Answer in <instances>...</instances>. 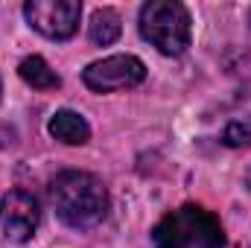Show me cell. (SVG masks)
Listing matches in <instances>:
<instances>
[{"instance_id":"10","label":"cell","mask_w":251,"mask_h":248,"mask_svg":"<svg viewBox=\"0 0 251 248\" xmlns=\"http://www.w3.org/2000/svg\"><path fill=\"white\" fill-rule=\"evenodd\" d=\"M222 143L231 149H251V117H237L225 125Z\"/></svg>"},{"instance_id":"7","label":"cell","mask_w":251,"mask_h":248,"mask_svg":"<svg viewBox=\"0 0 251 248\" xmlns=\"http://www.w3.org/2000/svg\"><path fill=\"white\" fill-rule=\"evenodd\" d=\"M47 131H50L56 140L67 143V146H85V143L91 140V125H88V120H85L79 111H70V108H59V111L50 117Z\"/></svg>"},{"instance_id":"2","label":"cell","mask_w":251,"mask_h":248,"mask_svg":"<svg viewBox=\"0 0 251 248\" xmlns=\"http://www.w3.org/2000/svg\"><path fill=\"white\" fill-rule=\"evenodd\" d=\"M152 248H225V228L201 204H181L152 228Z\"/></svg>"},{"instance_id":"4","label":"cell","mask_w":251,"mask_h":248,"mask_svg":"<svg viewBox=\"0 0 251 248\" xmlns=\"http://www.w3.org/2000/svg\"><path fill=\"white\" fill-rule=\"evenodd\" d=\"M146 79V64L131 53H117L105 56L100 62H91L82 70V82L94 94H114V91H128L137 88Z\"/></svg>"},{"instance_id":"3","label":"cell","mask_w":251,"mask_h":248,"mask_svg":"<svg viewBox=\"0 0 251 248\" xmlns=\"http://www.w3.org/2000/svg\"><path fill=\"white\" fill-rule=\"evenodd\" d=\"M137 29L164 56H181L193 38V21L184 3L176 0H149L140 6Z\"/></svg>"},{"instance_id":"11","label":"cell","mask_w":251,"mask_h":248,"mask_svg":"<svg viewBox=\"0 0 251 248\" xmlns=\"http://www.w3.org/2000/svg\"><path fill=\"white\" fill-rule=\"evenodd\" d=\"M249 24H251V12H249Z\"/></svg>"},{"instance_id":"1","label":"cell","mask_w":251,"mask_h":248,"mask_svg":"<svg viewBox=\"0 0 251 248\" xmlns=\"http://www.w3.org/2000/svg\"><path fill=\"white\" fill-rule=\"evenodd\" d=\"M50 204L73 231H91L108 216V190L102 178L85 170H62L50 181Z\"/></svg>"},{"instance_id":"9","label":"cell","mask_w":251,"mask_h":248,"mask_svg":"<svg viewBox=\"0 0 251 248\" xmlns=\"http://www.w3.org/2000/svg\"><path fill=\"white\" fill-rule=\"evenodd\" d=\"M120 32H123V21H120V15H117L114 9H97V12H94V18H91V24H88V38H91V44L108 47V44H114V41L120 38Z\"/></svg>"},{"instance_id":"6","label":"cell","mask_w":251,"mask_h":248,"mask_svg":"<svg viewBox=\"0 0 251 248\" xmlns=\"http://www.w3.org/2000/svg\"><path fill=\"white\" fill-rule=\"evenodd\" d=\"M41 225V204L29 190H9L0 198V228L9 243H29Z\"/></svg>"},{"instance_id":"5","label":"cell","mask_w":251,"mask_h":248,"mask_svg":"<svg viewBox=\"0 0 251 248\" xmlns=\"http://www.w3.org/2000/svg\"><path fill=\"white\" fill-rule=\"evenodd\" d=\"M26 24L50 41H67L79 29L82 3L79 0H26L24 3Z\"/></svg>"},{"instance_id":"8","label":"cell","mask_w":251,"mask_h":248,"mask_svg":"<svg viewBox=\"0 0 251 248\" xmlns=\"http://www.w3.org/2000/svg\"><path fill=\"white\" fill-rule=\"evenodd\" d=\"M18 73L35 91H56V88H62V76L44 62L41 56H26L24 62L18 64Z\"/></svg>"}]
</instances>
